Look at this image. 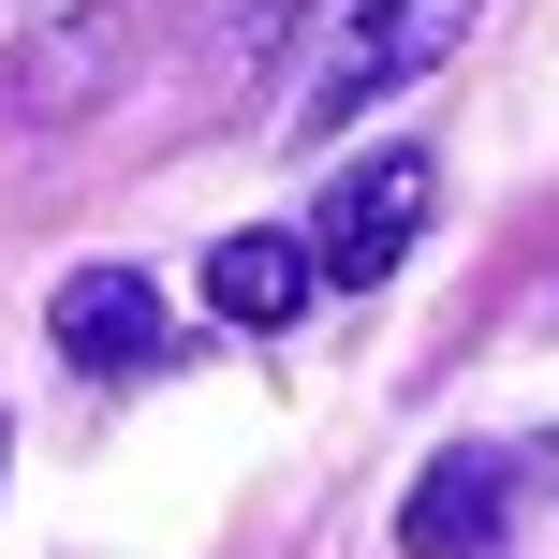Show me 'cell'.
<instances>
[{
    "instance_id": "obj_3",
    "label": "cell",
    "mask_w": 559,
    "mask_h": 559,
    "mask_svg": "<svg viewBox=\"0 0 559 559\" xmlns=\"http://www.w3.org/2000/svg\"><path fill=\"white\" fill-rule=\"evenodd\" d=\"M501 515H515V456L456 442L413 472V501H397V545L413 559H501Z\"/></svg>"
},
{
    "instance_id": "obj_4",
    "label": "cell",
    "mask_w": 559,
    "mask_h": 559,
    "mask_svg": "<svg viewBox=\"0 0 559 559\" xmlns=\"http://www.w3.org/2000/svg\"><path fill=\"white\" fill-rule=\"evenodd\" d=\"M45 338H59L74 368H147V354H163V295H147L133 265H74V280L45 295Z\"/></svg>"
},
{
    "instance_id": "obj_7",
    "label": "cell",
    "mask_w": 559,
    "mask_h": 559,
    "mask_svg": "<svg viewBox=\"0 0 559 559\" xmlns=\"http://www.w3.org/2000/svg\"><path fill=\"white\" fill-rule=\"evenodd\" d=\"M251 29H280V0H251Z\"/></svg>"
},
{
    "instance_id": "obj_5",
    "label": "cell",
    "mask_w": 559,
    "mask_h": 559,
    "mask_svg": "<svg viewBox=\"0 0 559 559\" xmlns=\"http://www.w3.org/2000/svg\"><path fill=\"white\" fill-rule=\"evenodd\" d=\"M309 295H324V265H309V236H280V222L206 251V309H222V324H295Z\"/></svg>"
},
{
    "instance_id": "obj_1",
    "label": "cell",
    "mask_w": 559,
    "mask_h": 559,
    "mask_svg": "<svg viewBox=\"0 0 559 559\" xmlns=\"http://www.w3.org/2000/svg\"><path fill=\"white\" fill-rule=\"evenodd\" d=\"M472 45V0H354L324 45V74H309V133H338V118H368L383 88L442 74V59Z\"/></svg>"
},
{
    "instance_id": "obj_6",
    "label": "cell",
    "mask_w": 559,
    "mask_h": 559,
    "mask_svg": "<svg viewBox=\"0 0 559 559\" xmlns=\"http://www.w3.org/2000/svg\"><path fill=\"white\" fill-rule=\"evenodd\" d=\"M104 88H118V15H59L45 45L0 74V104L15 118H74V104H104Z\"/></svg>"
},
{
    "instance_id": "obj_2",
    "label": "cell",
    "mask_w": 559,
    "mask_h": 559,
    "mask_svg": "<svg viewBox=\"0 0 559 559\" xmlns=\"http://www.w3.org/2000/svg\"><path fill=\"white\" fill-rule=\"evenodd\" d=\"M427 206H442V163H427V147H368V163H338L324 222H309V265H324L338 295H368V280H397V251L427 236Z\"/></svg>"
}]
</instances>
